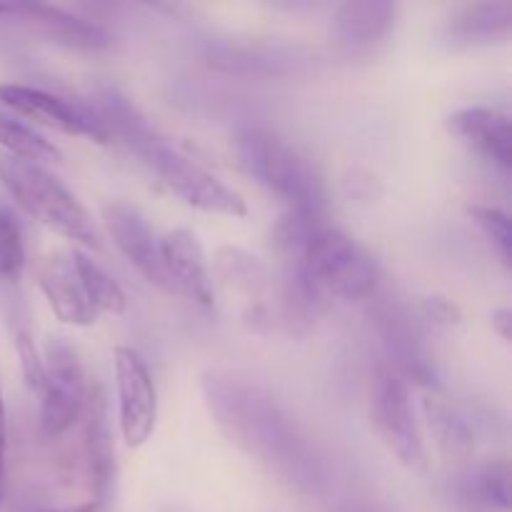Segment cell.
Segmentation results:
<instances>
[{
  "instance_id": "6da1fadb",
  "label": "cell",
  "mask_w": 512,
  "mask_h": 512,
  "mask_svg": "<svg viewBox=\"0 0 512 512\" xmlns=\"http://www.w3.org/2000/svg\"><path fill=\"white\" fill-rule=\"evenodd\" d=\"M205 395L220 428L273 473L300 488L320 483V463L298 425L255 385L238 378L205 380Z\"/></svg>"
},
{
  "instance_id": "7a4b0ae2",
  "label": "cell",
  "mask_w": 512,
  "mask_h": 512,
  "mask_svg": "<svg viewBox=\"0 0 512 512\" xmlns=\"http://www.w3.org/2000/svg\"><path fill=\"white\" fill-rule=\"evenodd\" d=\"M98 118L108 128L110 138H120L183 203L203 213L225 215V218H245L248 205L223 183L218 175L195 163L190 155L170 145L163 135L155 133L153 125L130 105L128 98L113 88L98 95Z\"/></svg>"
},
{
  "instance_id": "3957f363",
  "label": "cell",
  "mask_w": 512,
  "mask_h": 512,
  "mask_svg": "<svg viewBox=\"0 0 512 512\" xmlns=\"http://www.w3.org/2000/svg\"><path fill=\"white\" fill-rule=\"evenodd\" d=\"M240 165L273 195L290 205V213L318 215L328 205L323 173L295 145L263 128H245L233 140Z\"/></svg>"
},
{
  "instance_id": "277c9868",
  "label": "cell",
  "mask_w": 512,
  "mask_h": 512,
  "mask_svg": "<svg viewBox=\"0 0 512 512\" xmlns=\"http://www.w3.org/2000/svg\"><path fill=\"white\" fill-rule=\"evenodd\" d=\"M0 183L30 218L53 230L55 235L83 248H100L98 230L90 213L48 170L0 153Z\"/></svg>"
},
{
  "instance_id": "5b68a950",
  "label": "cell",
  "mask_w": 512,
  "mask_h": 512,
  "mask_svg": "<svg viewBox=\"0 0 512 512\" xmlns=\"http://www.w3.org/2000/svg\"><path fill=\"white\" fill-rule=\"evenodd\" d=\"M290 263L318 290L320 298L345 303L365 300L378 285L375 260L340 230L320 225L303 243L290 250Z\"/></svg>"
},
{
  "instance_id": "8992f818",
  "label": "cell",
  "mask_w": 512,
  "mask_h": 512,
  "mask_svg": "<svg viewBox=\"0 0 512 512\" xmlns=\"http://www.w3.org/2000/svg\"><path fill=\"white\" fill-rule=\"evenodd\" d=\"M370 423L380 443L405 468H423L425 445L415 423L408 385L398 370L380 368L370 388Z\"/></svg>"
},
{
  "instance_id": "52a82bcc",
  "label": "cell",
  "mask_w": 512,
  "mask_h": 512,
  "mask_svg": "<svg viewBox=\"0 0 512 512\" xmlns=\"http://www.w3.org/2000/svg\"><path fill=\"white\" fill-rule=\"evenodd\" d=\"M45 385L40 390V430L58 438L83 418L88 380L78 353L65 338H50L45 348Z\"/></svg>"
},
{
  "instance_id": "ba28073f",
  "label": "cell",
  "mask_w": 512,
  "mask_h": 512,
  "mask_svg": "<svg viewBox=\"0 0 512 512\" xmlns=\"http://www.w3.org/2000/svg\"><path fill=\"white\" fill-rule=\"evenodd\" d=\"M115 388H118V423L128 448L148 443L158 423V390L138 350L115 348Z\"/></svg>"
},
{
  "instance_id": "9c48e42d",
  "label": "cell",
  "mask_w": 512,
  "mask_h": 512,
  "mask_svg": "<svg viewBox=\"0 0 512 512\" xmlns=\"http://www.w3.org/2000/svg\"><path fill=\"white\" fill-rule=\"evenodd\" d=\"M0 105L8 108L10 115L28 118L43 128L55 130V133L70 135V138H88L95 143H108L110 140L108 128L98 115L43 88L3 83L0 85Z\"/></svg>"
},
{
  "instance_id": "30bf717a",
  "label": "cell",
  "mask_w": 512,
  "mask_h": 512,
  "mask_svg": "<svg viewBox=\"0 0 512 512\" xmlns=\"http://www.w3.org/2000/svg\"><path fill=\"white\" fill-rule=\"evenodd\" d=\"M103 225L113 238L115 248L150 285L165 290V293H173V285L165 275L163 258H160V240L155 238L148 220L133 205L123 203V200L108 203L103 208Z\"/></svg>"
},
{
  "instance_id": "8fae6325",
  "label": "cell",
  "mask_w": 512,
  "mask_h": 512,
  "mask_svg": "<svg viewBox=\"0 0 512 512\" xmlns=\"http://www.w3.org/2000/svg\"><path fill=\"white\" fill-rule=\"evenodd\" d=\"M160 258H163L173 293H183L200 308H213V278H210L208 258H205L198 235L185 228L168 230L160 238Z\"/></svg>"
},
{
  "instance_id": "7c38bea8",
  "label": "cell",
  "mask_w": 512,
  "mask_h": 512,
  "mask_svg": "<svg viewBox=\"0 0 512 512\" xmlns=\"http://www.w3.org/2000/svg\"><path fill=\"white\" fill-rule=\"evenodd\" d=\"M38 285L60 323L88 328L98 320V313L85 298L73 250H53L45 255L38 265Z\"/></svg>"
},
{
  "instance_id": "4fadbf2b",
  "label": "cell",
  "mask_w": 512,
  "mask_h": 512,
  "mask_svg": "<svg viewBox=\"0 0 512 512\" xmlns=\"http://www.w3.org/2000/svg\"><path fill=\"white\" fill-rule=\"evenodd\" d=\"M448 130L473 153L483 155L505 173L512 168L510 115L505 110L483 108V105L463 108L450 115Z\"/></svg>"
},
{
  "instance_id": "5bb4252c",
  "label": "cell",
  "mask_w": 512,
  "mask_h": 512,
  "mask_svg": "<svg viewBox=\"0 0 512 512\" xmlns=\"http://www.w3.org/2000/svg\"><path fill=\"white\" fill-rule=\"evenodd\" d=\"M85 455H88V475H90V500L88 505L93 512L105 508L108 500L110 480H113V448H110L108 413H105V398L100 390H88L85 400Z\"/></svg>"
},
{
  "instance_id": "9a60e30c",
  "label": "cell",
  "mask_w": 512,
  "mask_h": 512,
  "mask_svg": "<svg viewBox=\"0 0 512 512\" xmlns=\"http://www.w3.org/2000/svg\"><path fill=\"white\" fill-rule=\"evenodd\" d=\"M395 23V5L388 0H355L343 3L333 15L335 43L348 50H365L380 43Z\"/></svg>"
},
{
  "instance_id": "2e32d148",
  "label": "cell",
  "mask_w": 512,
  "mask_h": 512,
  "mask_svg": "<svg viewBox=\"0 0 512 512\" xmlns=\"http://www.w3.org/2000/svg\"><path fill=\"white\" fill-rule=\"evenodd\" d=\"M10 13L23 15L25 23L33 25L40 35L55 43L70 45V48H83V50H98L108 48L110 35L105 33L100 25L88 23L83 18L65 13L63 8L45 3H23V5H10Z\"/></svg>"
},
{
  "instance_id": "e0dca14e",
  "label": "cell",
  "mask_w": 512,
  "mask_h": 512,
  "mask_svg": "<svg viewBox=\"0 0 512 512\" xmlns=\"http://www.w3.org/2000/svg\"><path fill=\"white\" fill-rule=\"evenodd\" d=\"M218 270L220 283L233 293L243 295L245 305H248V320H263L265 318V290H268V273L258 258H250L240 248H223L218 253Z\"/></svg>"
},
{
  "instance_id": "ac0fdd59",
  "label": "cell",
  "mask_w": 512,
  "mask_h": 512,
  "mask_svg": "<svg viewBox=\"0 0 512 512\" xmlns=\"http://www.w3.org/2000/svg\"><path fill=\"white\" fill-rule=\"evenodd\" d=\"M512 28L510 3H473L465 5L448 25V35L455 43H490L503 38Z\"/></svg>"
},
{
  "instance_id": "d6986e66",
  "label": "cell",
  "mask_w": 512,
  "mask_h": 512,
  "mask_svg": "<svg viewBox=\"0 0 512 512\" xmlns=\"http://www.w3.org/2000/svg\"><path fill=\"white\" fill-rule=\"evenodd\" d=\"M0 148L10 158H18L35 165L60 163L63 160V153H60L58 145L45 140L30 125H25L23 120L5 113V110H0Z\"/></svg>"
},
{
  "instance_id": "ffe728a7",
  "label": "cell",
  "mask_w": 512,
  "mask_h": 512,
  "mask_svg": "<svg viewBox=\"0 0 512 512\" xmlns=\"http://www.w3.org/2000/svg\"><path fill=\"white\" fill-rule=\"evenodd\" d=\"M425 415H428L440 453L453 463H465L473 453V433L468 430V425L438 398L425 400Z\"/></svg>"
},
{
  "instance_id": "44dd1931",
  "label": "cell",
  "mask_w": 512,
  "mask_h": 512,
  "mask_svg": "<svg viewBox=\"0 0 512 512\" xmlns=\"http://www.w3.org/2000/svg\"><path fill=\"white\" fill-rule=\"evenodd\" d=\"M75 268H78L80 283H83L85 298H88L90 308L95 313H108V315H123L128 308V298H125L123 288L95 263L93 258H88L85 253L73 248Z\"/></svg>"
},
{
  "instance_id": "7402d4cb",
  "label": "cell",
  "mask_w": 512,
  "mask_h": 512,
  "mask_svg": "<svg viewBox=\"0 0 512 512\" xmlns=\"http://www.w3.org/2000/svg\"><path fill=\"white\" fill-rule=\"evenodd\" d=\"M25 268L23 230L13 210L0 200V280H18Z\"/></svg>"
},
{
  "instance_id": "603a6c76",
  "label": "cell",
  "mask_w": 512,
  "mask_h": 512,
  "mask_svg": "<svg viewBox=\"0 0 512 512\" xmlns=\"http://www.w3.org/2000/svg\"><path fill=\"white\" fill-rule=\"evenodd\" d=\"M470 218L473 223L483 230L485 238L493 243V248L498 250L500 258L505 265H510L512 258V235H510V218L498 208H483V205H475L470 208Z\"/></svg>"
},
{
  "instance_id": "cb8c5ba5",
  "label": "cell",
  "mask_w": 512,
  "mask_h": 512,
  "mask_svg": "<svg viewBox=\"0 0 512 512\" xmlns=\"http://www.w3.org/2000/svg\"><path fill=\"white\" fill-rule=\"evenodd\" d=\"M478 490L488 503L498 505V508L508 510L510 505V475H508V463H493L488 468H483V473L478 475Z\"/></svg>"
},
{
  "instance_id": "d4e9b609",
  "label": "cell",
  "mask_w": 512,
  "mask_h": 512,
  "mask_svg": "<svg viewBox=\"0 0 512 512\" xmlns=\"http://www.w3.org/2000/svg\"><path fill=\"white\" fill-rule=\"evenodd\" d=\"M15 348H18L20 370H23L25 385H28L33 393L40 395V390H43V385H45V363H43V358H40L38 348H35V343L25 333H18Z\"/></svg>"
},
{
  "instance_id": "484cf974",
  "label": "cell",
  "mask_w": 512,
  "mask_h": 512,
  "mask_svg": "<svg viewBox=\"0 0 512 512\" xmlns=\"http://www.w3.org/2000/svg\"><path fill=\"white\" fill-rule=\"evenodd\" d=\"M423 308H425V313L435 320V323H443V325L460 323V308L455 303H450L448 298H440V295L425 298Z\"/></svg>"
},
{
  "instance_id": "4316f807",
  "label": "cell",
  "mask_w": 512,
  "mask_h": 512,
  "mask_svg": "<svg viewBox=\"0 0 512 512\" xmlns=\"http://www.w3.org/2000/svg\"><path fill=\"white\" fill-rule=\"evenodd\" d=\"M510 318H512V315H510L508 308L495 310L493 318H490V320H493V330H498V335L505 340V343L510 340V323H512Z\"/></svg>"
},
{
  "instance_id": "83f0119b",
  "label": "cell",
  "mask_w": 512,
  "mask_h": 512,
  "mask_svg": "<svg viewBox=\"0 0 512 512\" xmlns=\"http://www.w3.org/2000/svg\"><path fill=\"white\" fill-rule=\"evenodd\" d=\"M5 445H8V433H0V475H3V460H5Z\"/></svg>"
},
{
  "instance_id": "f1b7e54d",
  "label": "cell",
  "mask_w": 512,
  "mask_h": 512,
  "mask_svg": "<svg viewBox=\"0 0 512 512\" xmlns=\"http://www.w3.org/2000/svg\"><path fill=\"white\" fill-rule=\"evenodd\" d=\"M0 433H5V403H3V390H0Z\"/></svg>"
},
{
  "instance_id": "f546056e",
  "label": "cell",
  "mask_w": 512,
  "mask_h": 512,
  "mask_svg": "<svg viewBox=\"0 0 512 512\" xmlns=\"http://www.w3.org/2000/svg\"><path fill=\"white\" fill-rule=\"evenodd\" d=\"M5 13H10V5L8 3H0V15H5Z\"/></svg>"
}]
</instances>
